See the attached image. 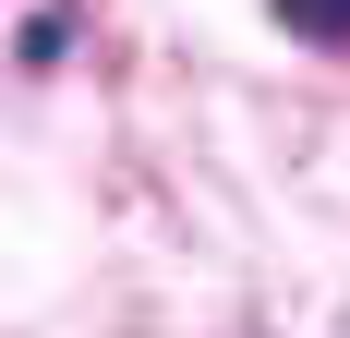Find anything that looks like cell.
Here are the masks:
<instances>
[{
    "instance_id": "7a4b0ae2",
    "label": "cell",
    "mask_w": 350,
    "mask_h": 338,
    "mask_svg": "<svg viewBox=\"0 0 350 338\" xmlns=\"http://www.w3.org/2000/svg\"><path fill=\"white\" fill-rule=\"evenodd\" d=\"M61 49H72V12H36V25H25V61L49 73V61H61Z\"/></svg>"
},
{
    "instance_id": "6da1fadb",
    "label": "cell",
    "mask_w": 350,
    "mask_h": 338,
    "mask_svg": "<svg viewBox=\"0 0 350 338\" xmlns=\"http://www.w3.org/2000/svg\"><path fill=\"white\" fill-rule=\"evenodd\" d=\"M290 36H314V49H350V0H278Z\"/></svg>"
}]
</instances>
